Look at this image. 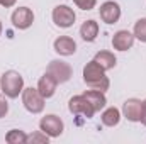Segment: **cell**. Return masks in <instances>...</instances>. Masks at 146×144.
I'll use <instances>...</instances> for the list:
<instances>
[{"label":"cell","instance_id":"7c38bea8","mask_svg":"<svg viewBox=\"0 0 146 144\" xmlns=\"http://www.w3.org/2000/svg\"><path fill=\"white\" fill-rule=\"evenodd\" d=\"M56 87H58L56 80H54L51 75H48V73H44V75L41 76L39 83H37V90H39V93H41L44 98L53 97V95H54V92H56Z\"/></svg>","mask_w":146,"mask_h":144},{"label":"cell","instance_id":"277c9868","mask_svg":"<svg viewBox=\"0 0 146 144\" xmlns=\"http://www.w3.org/2000/svg\"><path fill=\"white\" fill-rule=\"evenodd\" d=\"M48 75H51L54 80H56V83H65V81H68L70 78H72V66L68 65V63H65V61H60V59H54V61H51L49 65H48V70H46Z\"/></svg>","mask_w":146,"mask_h":144},{"label":"cell","instance_id":"44dd1931","mask_svg":"<svg viewBox=\"0 0 146 144\" xmlns=\"http://www.w3.org/2000/svg\"><path fill=\"white\" fill-rule=\"evenodd\" d=\"M82 10H92L94 7H95V3H97V0H73Z\"/></svg>","mask_w":146,"mask_h":144},{"label":"cell","instance_id":"9c48e42d","mask_svg":"<svg viewBox=\"0 0 146 144\" xmlns=\"http://www.w3.org/2000/svg\"><path fill=\"white\" fill-rule=\"evenodd\" d=\"M122 112L126 115L127 120L131 122H141V115H143V102L138 98H129L124 102Z\"/></svg>","mask_w":146,"mask_h":144},{"label":"cell","instance_id":"8992f818","mask_svg":"<svg viewBox=\"0 0 146 144\" xmlns=\"http://www.w3.org/2000/svg\"><path fill=\"white\" fill-rule=\"evenodd\" d=\"M39 129L44 132V134H48L49 137H58V136H61V132H63V120L58 117V115H46V117H42L41 119V122H39Z\"/></svg>","mask_w":146,"mask_h":144},{"label":"cell","instance_id":"6da1fadb","mask_svg":"<svg viewBox=\"0 0 146 144\" xmlns=\"http://www.w3.org/2000/svg\"><path fill=\"white\" fill-rule=\"evenodd\" d=\"M83 80H85L87 87L92 88V90H99V92L109 90L110 81H109V78L106 76V70L95 59L85 65V68H83Z\"/></svg>","mask_w":146,"mask_h":144},{"label":"cell","instance_id":"e0dca14e","mask_svg":"<svg viewBox=\"0 0 146 144\" xmlns=\"http://www.w3.org/2000/svg\"><path fill=\"white\" fill-rule=\"evenodd\" d=\"M119 120H121V112H119L115 107L107 108V110L102 114V124L107 126V127H114V126H117Z\"/></svg>","mask_w":146,"mask_h":144},{"label":"cell","instance_id":"ba28073f","mask_svg":"<svg viewBox=\"0 0 146 144\" xmlns=\"http://www.w3.org/2000/svg\"><path fill=\"white\" fill-rule=\"evenodd\" d=\"M33 22H34V14H33L31 9L19 7V9L14 10V14H12V24L17 29H27V27H31Z\"/></svg>","mask_w":146,"mask_h":144},{"label":"cell","instance_id":"cb8c5ba5","mask_svg":"<svg viewBox=\"0 0 146 144\" xmlns=\"http://www.w3.org/2000/svg\"><path fill=\"white\" fill-rule=\"evenodd\" d=\"M141 122H143V126H146V100L143 102V115H141Z\"/></svg>","mask_w":146,"mask_h":144},{"label":"cell","instance_id":"8fae6325","mask_svg":"<svg viewBox=\"0 0 146 144\" xmlns=\"http://www.w3.org/2000/svg\"><path fill=\"white\" fill-rule=\"evenodd\" d=\"M134 44V34H131L129 31H117L112 37V46L117 51H127L131 49Z\"/></svg>","mask_w":146,"mask_h":144},{"label":"cell","instance_id":"ac0fdd59","mask_svg":"<svg viewBox=\"0 0 146 144\" xmlns=\"http://www.w3.org/2000/svg\"><path fill=\"white\" fill-rule=\"evenodd\" d=\"M5 141L9 144H26L27 143V136L22 131H19V129H12V131L7 132Z\"/></svg>","mask_w":146,"mask_h":144},{"label":"cell","instance_id":"30bf717a","mask_svg":"<svg viewBox=\"0 0 146 144\" xmlns=\"http://www.w3.org/2000/svg\"><path fill=\"white\" fill-rule=\"evenodd\" d=\"M100 19L106 22V24H115L121 17V9L115 2H104L100 5Z\"/></svg>","mask_w":146,"mask_h":144},{"label":"cell","instance_id":"5b68a950","mask_svg":"<svg viewBox=\"0 0 146 144\" xmlns=\"http://www.w3.org/2000/svg\"><path fill=\"white\" fill-rule=\"evenodd\" d=\"M75 19H76V15H75L73 9H70L68 5H58L53 10V20L58 27H63V29L72 27L75 24Z\"/></svg>","mask_w":146,"mask_h":144},{"label":"cell","instance_id":"4fadbf2b","mask_svg":"<svg viewBox=\"0 0 146 144\" xmlns=\"http://www.w3.org/2000/svg\"><path fill=\"white\" fill-rule=\"evenodd\" d=\"M54 51L61 56H72L73 53L76 51V42L73 41L72 37L68 36H61L54 41Z\"/></svg>","mask_w":146,"mask_h":144},{"label":"cell","instance_id":"d6986e66","mask_svg":"<svg viewBox=\"0 0 146 144\" xmlns=\"http://www.w3.org/2000/svg\"><path fill=\"white\" fill-rule=\"evenodd\" d=\"M134 37H138L141 42H146V19H139L134 24Z\"/></svg>","mask_w":146,"mask_h":144},{"label":"cell","instance_id":"3957f363","mask_svg":"<svg viewBox=\"0 0 146 144\" xmlns=\"http://www.w3.org/2000/svg\"><path fill=\"white\" fill-rule=\"evenodd\" d=\"M22 104L31 114H39L44 108V97L37 88H24L22 90Z\"/></svg>","mask_w":146,"mask_h":144},{"label":"cell","instance_id":"52a82bcc","mask_svg":"<svg viewBox=\"0 0 146 144\" xmlns=\"http://www.w3.org/2000/svg\"><path fill=\"white\" fill-rule=\"evenodd\" d=\"M68 108H70L72 114H75V115H83V117H87V119L94 117V114H95V108L92 107V104H90L83 95H76V97L70 98Z\"/></svg>","mask_w":146,"mask_h":144},{"label":"cell","instance_id":"2e32d148","mask_svg":"<svg viewBox=\"0 0 146 144\" xmlns=\"http://www.w3.org/2000/svg\"><path fill=\"white\" fill-rule=\"evenodd\" d=\"M94 59H95L106 71H107V70H112V68L115 66V61H117L115 56H114L110 51H100V53H97Z\"/></svg>","mask_w":146,"mask_h":144},{"label":"cell","instance_id":"ffe728a7","mask_svg":"<svg viewBox=\"0 0 146 144\" xmlns=\"http://www.w3.org/2000/svg\"><path fill=\"white\" fill-rule=\"evenodd\" d=\"M48 137H49V136L41 131V132H36V134L27 136V143H46L48 144Z\"/></svg>","mask_w":146,"mask_h":144},{"label":"cell","instance_id":"5bb4252c","mask_svg":"<svg viewBox=\"0 0 146 144\" xmlns=\"http://www.w3.org/2000/svg\"><path fill=\"white\" fill-rule=\"evenodd\" d=\"M80 36L87 42L95 41L97 36H99V24L95 20H85L82 24V27H80Z\"/></svg>","mask_w":146,"mask_h":144},{"label":"cell","instance_id":"7a4b0ae2","mask_svg":"<svg viewBox=\"0 0 146 144\" xmlns=\"http://www.w3.org/2000/svg\"><path fill=\"white\" fill-rule=\"evenodd\" d=\"M0 87L9 98H15L24 90V78L17 71H5L0 80Z\"/></svg>","mask_w":146,"mask_h":144},{"label":"cell","instance_id":"603a6c76","mask_svg":"<svg viewBox=\"0 0 146 144\" xmlns=\"http://www.w3.org/2000/svg\"><path fill=\"white\" fill-rule=\"evenodd\" d=\"M15 2H17V0H0V5L7 9V7H12V5H15Z\"/></svg>","mask_w":146,"mask_h":144},{"label":"cell","instance_id":"9a60e30c","mask_svg":"<svg viewBox=\"0 0 146 144\" xmlns=\"http://www.w3.org/2000/svg\"><path fill=\"white\" fill-rule=\"evenodd\" d=\"M83 97L92 104V107L95 108V112H99L100 108H104L106 107V104H107L104 92H99V90H92V88H90L88 92L83 93Z\"/></svg>","mask_w":146,"mask_h":144},{"label":"cell","instance_id":"7402d4cb","mask_svg":"<svg viewBox=\"0 0 146 144\" xmlns=\"http://www.w3.org/2000/svg\"><path fill=\"white\" fill-rule=\"evenodd\" d=\"M7 112H9V104H7V100L0 95V119H2L3 115H7Z\"/></svg>","mask_w":146,"mask_h":144},{"label":"cell","instance_id":"d4e9b609","mask_svg":"<svg viewBox=\"0 0 146 144\" xmlns=\"http://www.w3.org/2000/svg\"><path fill=\"white\" fill-rule=\"evenodd\" d=\"M0 34H2V22H0Z\"/></svg>","mask_w":146,"mask_h":144}]
</instances>
